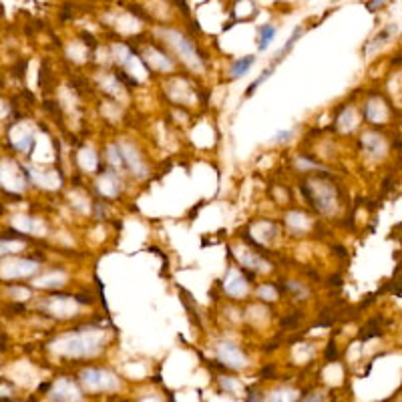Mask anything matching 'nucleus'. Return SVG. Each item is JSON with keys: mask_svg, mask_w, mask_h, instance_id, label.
<instances>
[{"mask_svg": "<svg viewBox=\"0 0 402 402\" xmlns=\"http://www.w3.org/2000/svg\"><path fill=\"white\" fill-rule=\"evenodd\" d=\"M254 61H256L254 57H243V59L235 61V63H233V67H231V75H233V77H241V75H243V73H245V71H247L251 65H254Z\"/></svg>", "mask_w": 402, "mask_h": 402, "instance_id": "1", "label": "nucleus"}, {"mask_svg": "<svg viewBox=\"0 0 402 402\" xmlns=\"http://www.w3.org/2000/svg\"><path fill=\"white\" fill-rule=\"evenodd\" d=\"M274 32H276V28L274 26H270V24H266L264 28H262V36H260V50H264L268 44H270V40H272V36H274Z\"/></svg>", "mask_w": 402, "mask_h": 402, "instance_id": "2", "label": "nucleus"}, {"mask_svg": "<svg viewBox=\"0 0 402 402\" xmlns=\"http://www.w3.org/2000/svg\"><path fill=\"white\" fill-rule=\"evenodd\" d=\"M326 356H328L330 360H334V358H336V348H334V344H330V346H328V350H326Z\"/></svg>", "mask_w": 402, "mask_h": 402, "instance_id": "3", "label": "nucleus"}, {"mask_svg": "<svg viewBox=\"0 0 402 402\" xmlns=\"http://www.w3.org/2000/svg\"><path fill=\"white\" fill-rule=\"evenodd\" d=\"M247 402H258V396H256V392H249V398H247Z\"/></svg>", "mask_w": 402, "mask_h": 402, "instance_id": "4", "label": "nucleus"}, {"mask_svg": "<svg viewBox=\"0 0 402 402\" xmlns=\"http://www.w3.org/2000/svg\"><path fill=\"white\" fill-rule=\"evenodd\" d=\"M290 135H292L290 131H284V133H278V139H288Z\"/></svg>", "mask_w": 402, "mask_h": 402, "instance_id": "5", "label": "nucleus"}, {"mask_svg": "<svg viewBox=\"0 0 402 402\" xmlns=\"http://www.w3.org/2000/svg\"><path fill=\"white\" fill-rule=\"evenodd\" d=\"M302 402H320V396H316V398L312 396V398H308V400H302Z\"/></svg>", "mask_w": 402, "mask_h": 402, "instance_id": "6", "label": "nucleus"}]
</instances>
